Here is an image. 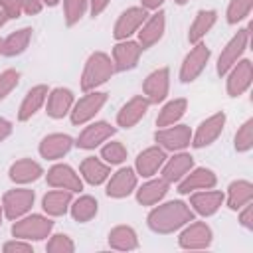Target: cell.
Instances as JSON below:
<instances>
[{
	"label": "cell",
	"instance_id": "obj_1",
	"mask_svg": "<svg viewBox=\"0 0 253 253\" xmlns=\"http://www.w3.org/2000/svg\"><path fill=\"white\" fill-rule=\"evenodd\" d=\"M194 219V211L192 208L182 202V200H172V202H164L156 208L150 210L146 223L154 233H174L178 229H182L186 223H190Z\"/></svg>",
	"mask_w": 253,
	"mask_h": 253
},
{
	"label": "cell",
	"instance_id": "obj_2",
	"mask_svg": "<svg viewBox=\"0 0 253 253\" xmlns=\"http://www.w3.org/2000/svg\"><path fill=\"white\" fill-rule=\"evenodd\" d=\"M115 73V65L113 59L105 53V51H93L83 67L81 73V89L87 91H95L97 87H101L103 83H107Z\"/></svg>",
	"mask_w": 253,
	"mask_h": 253
},
{
	"label": "cell",
	"instance_id": "obj_3",
	"mask_svg": "<svg viewBox=\"0 0 253 253\" xmlns=\"http://www.w3.org/2000/svg\"><path fill=\"white\" fill-rule=\"evenodd\" d=\"M53 229V221L47 215H40V213H32V215H22L18 219H14L12 223V235L16 239H24V241H42L45 237L51 235Z\"/></svg>",
	"mask_w": 253,
	"mask_h": 253
},
{
	"label": "cell",
	"instance_id": "obj_4",
	"mask_svg": "<svg viewBox=\"0 0 253 253\" xmlns=\"http://www.w3.org/2000/svg\"><path fill=\"white\" fill-rule=\"evenodd\" d=\"M249 45V28H243V30H237V34L231 36V40L223 45L219 57H217V63H215V71L219 77H223L233 65L235 61L241 59V55L245 53Z\"/></svg>",
	"mask_w": 253,
	"mask_h": 253
},
{
	"label": "cell",
	"instance_id": "obj_5",
	"mask_svg": "<svg viewBox=\"0 0 253 253\" xmlns=\"http://www.w3.org/2000/svg\"><path fill=\"white\" fill-rule=\"evenodd\" d=\"M107 103V93L105 91H87L79 101L73 103L71 111H69V117H71V123L73 125H85L89 123L101 109L103 105Z\"/></svg>",
	"mask_w": 253,
	"mask_h": 253
},
{
	"label": "cell",
	"instance_id": "obj_6",
	"mask_svg": "<svg viewBox=\"0 0 253 253\" xmlns=\"http://www.w3.org/2000/svg\"><path fill=\"white\" fill-rule=\"evenodd\" d=\"M210 55H211V51L206 43H202V42L194 43V47L186 53V57L180 65V81L182 83L196 81L202 75V71L206 69V65L210 61Z\"/></svg>",
	"mask_w": 253,
	"mask_h": 253
},
{
	"label": "cell",
	"instance_id": "obj_7",
	"mask_svg": "<svg viewBox=\"0 0 253 253\" xmlns=\"http://www.w3.org/2000/svg\"><path fill=\"white\" fill-rule=\"evenodd\" d=\"M154 140L160 148L170 150V152H180L192 142V128L188 125H170L162 126L154 132Z\"/></svg>",
	"mask_w": 253,
	"mask_h": 253
},
{
	"label": "cell",
	"instance_id": "obj_8",
	"mask_svg": "<svg viewBox=\"0 0 253 253\" xmlns=\"http://www.w3.org/2000/svg\"><path fill=\"white\" fill-rule=\"evenodd\" d=\"M36 194L30 188H14L8 190L2 198V211L6 219H18L22 215H26L30 211V208L34 206Z\"/></svg>",
	"mask_w": 253,
	"mask_h": 253
},
{
	"label": "cell",
	"instance_id": "obj_9",
	"mask_svg": "<svg viewBox=\"0 0 253 253\" xmlns=\"http://www.w3.org/2000/svg\"><path fill=\"white\" fill-rule=\"evenodd\" d=\"M225 113L219 111V113H213L210 115L206 121H202L196 128V132H192V146L194 148H206L210 144H213L217 140V136L223 132V126H225Z\"/></svg>",
	"mask_w": 253,
	"mask_h": 253
},
{
	"label": "cell",
	"instance_id": "obj_10",
	"mask_svg": "<svg viewBox=\"0 0 253 253\" xmlns=\"http://www.w3.org/2000/svg\"><path fill=\"white\" fill-rule=\"evenodd\" d=\"M211 239H213L211 227L206 221L192 219L182 227L178 243L182 249H208L211 245Z\"/></svg>",
	"mask_w": 253,
	"mask_h": 253
},
{
	"label": "cell",
	"instance_id": "obj_11",
	"mask_svg": "<svg viewBox=\"0 0 253 253\" xmlns=\"http://www.w3.org/2000/svg\"><path fill=\"white\" fill-rule=\"evenodd\" d=\"M225 79V89L229 97H239L243 95L253 81V63L249 59H239L235 61V65L223 75Z\"/></svg>",
	"mask_w": 253,
	"mask_h": 253
},
{
	"label": "cell",
	"instance_id": "obj_12",
	"mask_svg": "<svg viewBox=\"0 0 253 253\" xmlns=\"http://www.w3.org/2000/svg\"><path fill=\"white\" fill-rule=\"evenodd\" d=\"M148 18V10H144L142 6H130L126 8L115 22L113 28V36L117 42L121 40H130L132 34L138 32V28L142 26V22Z\"/></svg>",
	"mask_w": 253,
	"mask_h": 253
},
{
	"label": "cell",
	"instance_id": "obj_13",
	"mask_svg": "<svg viewBox=\"0 0 253 253\" xmlns=\"http://www.w3.org/2000/svg\"><path fill=\"white\" fill-rule=\"evenodd\" d=\"M170 89V69L168 67H158L152 73L146 75L142 83V93L150 105H158L168 97Z\"/></svg>",
	"mask_w": 253,
	"mask_h": 253
},
{
	"label": "cell",
	"instance_id": "obj_14",
	"mask_svg": "<svg viewBox=\"0 0 253 253\" xmlns=\"http://www.w3.org/2000/svg\"><path fill=\"white\" fill-rule=\"evenodd\" d=\"M115 126H111L107 121H95V123H89L81 134L77 136L75 140V146L81 148V150H93L97 146H101L105 140H109L113 134H115Z\"/></svg>",
	"mask_w": 253,
	"mask_h": 253
},
{
	"label": "cell",
	"instance_id": "obj_15",
	"mask_svg": "<svg viewBox=\"0 0 253 253\" xmlns=\"http://www.w3.org/2000/svg\"><path fill=\"white\" fill-rule=\"evenodd\" d=\"M164 30H166V14H164V10L148 14V18L142 22V26L136 32V36H138L136 42L140 43L142 49H148V47H152L154 43H158L162 40Z\"/></svg>",
	"mask_w": 253,
	"mask_h": 253
},
{
	"label": "cell",
	"instance_id": "obj_16",
	"mask_svg": "<svg viewBox=\"0 0 253 253\" xmlns=\"http://www.w3.org/2000/svg\"><path fill=\"white\" fill-rule=\"evenodd\" d=\"M45 180L51 188H61V190H67V192H73V194L83 190L81 176L69 164H53L47 170Z\"/></svg>",
	"mask_w": 253,
	"mask_h": 253
},
{
	"label": "cell",
	"instance_id": "obj_17",
	"mask_svg": "<svg viewBox=\"0 0 253 253\" xmlns=\"http://www.w3.org/2000/svg\"><path fill=\"white\" fill-rule=\"evenodd\" d=\"M134 190H136V172H134V168L123 166V168H119L113 176L107 178V188H105V192H107L109 198L121 200V198L130 196Z\"/></svg>",
	"mask_w": 253,
	"mask_h": 253
},
{
	"label": "cell",
	"instance_id": "obj_18",
	"mask_svg": "<svg viewBox=\"0 0 253 253\" xmlns=\"http://www.w3.org/2000/svg\"><path fill=\"white\" fill-rule=\"evenodd\" d=\"M142 47L138 42L134 40H121L115 43L113 47V65H115V71H128V69H134L140 55H142Z\"/></svg>",
	"mask_w": 253,
	"mask_h": 253
},
{
	"label": "cell",
	"instance_id": "obj_19",
	"mask_svg": "<svg viewBox=\"0 0 253 253\" xmlns=\"http://www.w3.org/2000/svg\"><path fill=\"white\" fill-rule=\"evenodd\" d=\"M221 204H223V192L208 188V190H196V192H192L188 206L192 208L194 213H198L202 217H210V215H213L221 208Z\"/></svg>",
	"mask_w": 253,
	"mask_h": 253
},
{
	"label": "cell",
	"instance_id": "obj_20",
	"mask_svg": "<svg viewBox=\"0 0 253 253\" xmlns=\"http://www.w3.org/2000/svg\"><path fill=\"white\" fill-rule=\"evenodd\" d=\"M166 158H168L166 156V150L160 148L158 144L144 148L142 152H138V156L134 160V172H136V176L152 178L162 168V164H164Z\"/></svg>",
	"mask_w": 253,
	"mask_h": 253
},
{
	"label": "cell",
	"instance_id": "obj_21",
	"mask_svg": "<svg viewBox=\"0 0 253 253\" xmlns=\"http://www.w3.org/2000/svg\"><path fill=\"white\" fill-rule=\"evenodd\" d=\"M192 168H194V156L180 150V152H174V156L166 158L160 170H162V178L168 184H178Z\"/></svg>",
	"mask_w": 253,
	"mask_h": 253
},
{
	"label": "cell",
	"instance_id": "obj_22",
	"mask_svg": "<svg viewBox=\"0 0 253 253\" xmlns=\"http://www.w3.org/2000/svg\"><path fill=\"white\" fill-rule=\"evenodd\" d=\"M217 178L215 172L210 168H192L180 182H178V192L188 196L196 190H208V188H215Z\"/></svg>",
	"mask_w": 253,
	"mask_h": 253
},
{
	"label": "cell",
	"instance_id": "obj_23",
	"mask_svg": "<svg viewBox=\"0 0 253 253\" xmlns=\"http://www.w3.org/2000/svg\"><path fill=\"white\" fill-rule=\"evenodd\" d=\"M73 138L69 134H63V132H51L47 136L42 138L38 150H40V156L45 158V160H59L63 158L71 146H73Z\"/></svg>",
	"mask_w": 253,
	"mask_h": 253
},
{
	"label": "cell",
	"instance_id": "obj_24",
	"mask_svg": "<svg viewBox=\"0 0 253 253\" xmlns=\"http://www.w3.org/2000/svg\"><path fill=\"white\" fill-rule=\"evenodd\" d=\"M148 107H150V103L146 101L144 95H134V97H130V99L121 107V111L117 113V125H119L121 128H132V126L146 115Z\"/></svg>",
	"mask_w": 253,
	"mask_h": 253
},
{
	"label": "cell",
	"instance_id": "obj_25",
	"mask_svg": "<svg viewBox=\"0 0 253 253\" xmlns=\"http://www.w3.org/2000/svg\"><path fill=\"white\" fill-rule=\"evenodd\" d=\"M79 176L91 186H101L111 176V166L97 156H87L79 164Z\"/></svg>",
	"mask_w": 253,
	"mask_h": 253
},
{
	"label": "cell",
	"instance_id": "obj_26",
	"mask_svg": "<svg viewBox=\"0 0 253 253\" xmlns=\"http://www.w3.org/2000/svg\"><path fill=\"white\" fill-rule=\"evenodd\" d=\"M75 99H73V93L65 87H55L47 93V99H45V113L51 117V119H63L71 107H73Z\"/></svg>",
	"mask_w": 253,
	"mask_h": 253
},
{
	"label": "cell",
	"instance_id": "obj_27",
	"mask_svg": "<svg viewBox=\"0 0 253 253\" xmlns=\"http://www.w3.org/2000/svg\"><path fill=\"white\" fill-rule=\"evenodd\" d=\"M47 93H49V89H47V85H36V87H32L28 93H26V97H24V101L20 103V109H18V121H30L42 107H43V103H45V99H47Z\"/></svg>",
	"mask_w": 253,
	"mask_h": 253
},
{
	"label": "cell",
	"instance_id": "obj_28",
	"mask_svg": "<svg viewBox=\"0 0 253 253\" xmlns=\"http://www.w3.org/2000/svg\"><path fill=\"white\" fill-rule=\"evenodd\" d=\"M223 202L231 211L241 210L245 204L253 202V184L249 180H235L227 186V194H223Z\"/></svg>",
	"mask_w": 253,
	"mask_h": 253
},
{
	"label": "cell",
	"instance_id": "obj_29",
	"mask_svg": "<svg viewBox=\"0 0 253 253\" xmlns=\"http://www.w3.org/2000/svg\"><path fill=\"white\" fill-rule=\"evenodd\" d=\"M42 174H43V168L40 166V162H36L32 158H20L8 170V176H10V180L14 184H30V182H36Z\"/></svg>",
	"mask_w": 253,
	"mask_h": 253
},
{
	"label": "cell",
	"instance_id": "obj_30",
	"mask_svg": "<svg viewBox=\"0 0 253 253\" xmlns=\"http://www.w3.org/2000/svg\"><path fill=\"white\" fill-rule=\"evenodd\" d=\"M170 184L160 176V178H152L148 182H144L138 190H136V202L140 206H156L158 202L164 200V196L168 194Z\"/></svg>",
	"mask_w": 253,
	"mask_h": 253
},
{
	"label": "cell",
	"instance_id": "obj_31",
	"mask_svg": "<svg viewBox=\"0 0 253 253\" xmlns=\"http://www.w3.org/2000/svg\"><path fill=\"white\" fill-rule=\"evenodd\" d=\"M71 200H73V192L55 188V190H49L42 198V208L49 217H59V215L67 213V210L71 206Z\"/></svg>",
	"mask_w": 253,
	"mask_h": 253
},
{
	"label": "cell",
	"instance_id": "obj_32",
	"mask_svg": "<svg viewBox=\"0 0 253 253\" xmlns=\"http://www.w3.org/2000/svg\"><path fill=\"white\" fill-rule=\"evenodd\" d=\"M217 20V12L215 10H198V14L194 16V22L190 24L188 30V42L190 43H198L206 38V34L213 28Z\"/></svg>",
	"mask_w": 253,
	"mask_h": 253
},
{
	"label": "cell",
	"instance_id": "obj_33",
	"mask_svg": "<svg viewBox=\"0 0 253 253\" xmlns=\"http://www.w3.org/2000/svg\"><path fill=\"white\" fill-rule=\"evenodd\" d=\"M186 109H188V101L186 99H172L168 103L162 105V109L158 111L156 115V126L162 128V126H170V125H176L184 115H186Z\"/></svg>",
	"mask_w": 253,
	"mask_h": 253
},
{
	"label": "cell",
	"instance_id": "obj_34",
	"mask_svg": "<svg viewBox=\"0 0 253 253\" xmlns=\"http://www.w3.org/2000/svg\"><path fill=\"white\" fill-rule=\"evenodd\" d=\"M30 40H32V28H20L12 32L10 36L2 40V55L14 57V55L24 53L26 47L30 45Z\"/></svg>",
	"mask_w": 253,
	"mask_h": 253
},
{
	"label": "cell",
	"instance_id": "obj_35",
	"mask_svg": "<svg viewBox=\"0 0 253 253\" xmlns=\"http://www.w3.org/2000/svg\"><path fill=\"white\" fill-rule=\"evenodd\" d=\"M109 245L117 251H132L138 247L136 231L130 225H117L109 231Z\"/></svg>",
	"mask_w": 253,
	"mask_h": 253
},
{
	"label": "cell",
	"instance_id": "obj_36",
	"mask_svg": "<svg viewBox=\"0 0 253 253\" xmlns=\"http://www.w3.org/2000/svg\"><path fill=\"white\" fill-rule=\"evenodd\" d=\"M97 210H99V204L93 196H79L77 200H71V206H69L71 217L79 223L91 221L97 215Z\"/></svg>",
	"mask_w": 253,
	"mask_h": 253
},
{
	"label": "cell",
	"instance_id": "obj_37",
	"mask_svg": "<svg viewBox=\"0 0 253 253\" xmlns=\"http://www.w3.org/2000/svg\"><path fill=\"white\" fill-rule=\"evenodd\" d=\"M126 146L121 142V140H111L107 144H103L101 148V158L109 164V166H115V164H123L126 160Z\"/></svg>",
	"mask_w": 253,
	"mask_h": 253
},
{
	"label": "cell",
	"instance_id": "obj_38",
	"mask_svg": "<svg viewBox=\"0 0 253 253\" xmlns=\"http://www.w3.org/2000/svg\"><path fill=\"white\" fill-rule=\"evenodd\" d=\"M89 10V0H63V20L67 26H75Z\"/></svg>",
	"mask_w": 253,
	"mask_h": 253
},
{
	"label": "cell",
	"instance_id": "obj_39",
	"mask_svg": "<svg viewBox=\"0 0 253 253\" xmlns=\"http://www.w3.org/2000/svg\"><path fill=\"white\" fill-rule=\"evenodd\" d=\"M251 8H253V0H229L227 12H225L227 24H237L245 20L251 14Z\"/></svg>",
	"mask_w": 253,
	"mask_h": 253
},
{
	"label": "cell",
	"instance_id": "obj_40",
	"mask_svg": "<svg viewBox=\"0 0 253 253\" xmlns=\"http://www.w3.org/2000/svg\"><path fill=\"white\" fill-rule=\"evenodd\" d=\"M235 150L237 152H249L253 148V119H247L235 132Z\"/></svg>",
	"mask_w": 253,
	"mask_h": 253
},
{
	"label": "cell",
	"instance_id": "obj_41",
	"mask_svg": "<svg viewBox=\"0 0 253 253\" xmlns=\"http://www.w3.org/2000/svg\"><path fill=\"white\" fill-rule=\"evenodd\" d=\"M73 249H75V245H73L71 237L65 235V233H53V235H49V241L45 245V251L47 253H71Z\"/></svg>",
	"mask_w": 253,
	"mask_h": 253
},
{
	"label": "cell",
	"instance_id": "obj_42",
	"mask_svg": "<svg viewBox=\"0 0 253 253\" xmlns=\"http://www.w3.org/2000/svg\"><path fill=\"white\" fill-rule=\"evenodd\" d=\"M20 81V71L16 69H4L0 73V101H4L16 87Z\"/></svg>",
	"mask_w": 253,
	"mask_h": 253
},
{
	"label": "cell",
	"instance_id": "obj_43",
	"mask_svg": "<svg viewBox=\"0 0 253 253\" xmlns=\"http://www.w3.org/2000/svg\"><path fill=\"white\" fill-rule=\"evenodd\" d=\"M2 249L6 251V253H32L34 251V247H32V243L30 241H24V239H12V241H6L4 245H2Z\"/></svg>",
	"mask_w": 253,
	"mask_h": 253
},
{
	"label": "cell",
	"instance_id": "obj_44",
	"mask_svg": "<svg viewBox=\"0 0 253 253\" xmlns=\"http://www.w3.org/2000/svg\"><path fill=\"white\" fill-rule=\"evenodd\" d=\"M0 10L6 14V18H20L24 14L20 0H0Z\"/></svg>",
	"mask_w": 253,
	"mask_h": 253
},
{
	"label": "cell",
	"instance_id": "obj_45",
	"mask_svg": "<svg viewBox=\"0 0 253 253\" xmlns=\"http://www.w3.org/2000/svg\"><path fill=\"white\" fill-rule=\"evenodd\" d=\"M239 213V223L245 227V229H253V204H245L241 210H237Z\"/></svg>",
	"mask_w": 253,
	"mask_h": 253
},
{
	"label": "cell",
	"instance_id": "obj_46",
	"mask_svg": "<svg viewBox=\"0 0 253 253\" xmlns=\"http://www.w3.org/2000/svg\"><path fill=\"white\" fill-rule=\"evenodd\" d=\"M20 6H22V10H24V14H28V16H36V14H40L42 12V2L40 0H20Z\"/></svg>",
	"mask_w": 253,
	"mask_h": 253
},
{
	"label": "cell",
	"instance_id": "obj_47",
	"mask_svg": "<svg viewBox=\"0 0 253 253\" xmlns=\"http://www.w3.org/2000/svg\"><path fill=\"white\" fill-rule=\"evenodd\" d=\"M109 2H111V0H89V12H91V16H93V18L101 16L103 10L109 6Z\"/></svg>",
	"mask_w": 253,
	"mask_h": 253
},
{
	"label": "cell",
	"instance_id": "obj_48",
	"mask_svg": "<svg viewBox=\"0 0 253 253\" xmlns=\"http://www.w3.org/2000/svg\"><path fill=\"white\" fill-rule=\"evenodd\" d=\"M10 134H12V123L8 119H2L0 117V142H4Z\"/></svg>",
	"mask_w": 253,
	"mask_h": 253
},
{
	"label": "cell",
	"instance_id": "obj_49",
	"mask_svg": "<svg viewBox=\"0 0 253 253\" xmlns=\"http://www.w3.org/2000/svg\"><path fill=\"white\" fill-rule=\"evenodd\" d=\"M164 4V0H140V6L144 8V10H158L160 6Z\"/></svg>",
	"mask_w": 253,
	"mask_h": 253
},
{
	"label": "cell",
	"instance_id": "obj_50",
	"mask_svg": "<svg viewBox=\"0 0 253 253\" xmlns=\"http://www.w3.org/2000/svg\"><path fill=\"white\" fill-rule=\"evenodd\" d=\"M40 2H42V4H47V6H55L59 0H40Z\"/></svg>",
	"mask_w": 253,
	"mask_h": 253
},
{
	"label": "cell",
	"instance_id": "obj_51",
	"mask_svg": "<svg viewBox=\"0 0 253 253\" xmlns=\"http://www.w3.org/2000/svg\"><path fill=\"white\" fill-rule=\"evenodd\" d=\"M6 20H8V18H6V14H4L2 10H0V28L4 26V22H6Z\"/></svg>",
	"mask_w": 253,
	"mask_h": 253
},
{
	"label": "cell",
	"instance_id": "obj_52",
	"mask_svg": "<svg viewBox=\"0 0 253 253\" xmlns=\"http://www.w3.org/2000/svg\"><path fill=\"white\" fill-rule=\"evenodd\" d=\"M174 2H176V4H178V6H184V4H188V2H190V0H174Z\"/></svg>",
	"mask_w": 253,
	"mask_h": 253
},
{
	"label": "cell",
	"instance_id": "obj_53",
	"mask_svg": "<svg viewBox=\"0 0 253 253\" xmlns=\"http://www.w3.org/2000/svg\"><path fill=\"white\" fill-rule=\"evenodd\" d=\"M2 217H4V211H2V206H0V225H2Z\"/></svg>",
	"mask_w": 253,
	"mask_h": 253
},
{
	"label": "cell",
	"instance_id": "obj_54",
	"mask_svg": "<svg viewBox=\"0 0 253 253\" xmlns=\"http://www.w3.org/2000/svg\"><path fill=\"white\" fill-rule=\"evenodd\" d=\"M0 55H2V40H0Z\"/></svg>",
	"mask_w": 253,
	"mask_h": 253
}]
</instances>
